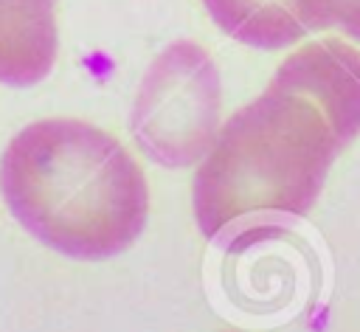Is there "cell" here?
Here are the masks:
<instances>
[{
    "label": "cell",
    "mask_w": 360,
    "mask_h": 332,
    "mask_svg": "<svg viewBox=\"0 0 360 332\" xmlns=\"http://www.w3.org/2000/svg\"><path fill=\"white\" fill-rule=\"evenodd\" d=\"M129 129L158 166H197L222 129V79L211 53L191 42H169L143 70Z\"/></svg>",
    "instance_id": "cell-3"
},
{
    "label": "cell",
    "mask_w": 360,
    "mask_h": 332,
    "mask_svg": "<svg viewBox=\"0 0 360 332\" xmlns=\"http://www.w3.org/2000/svg\"><path fill=\"white\" fill-rule=\"evenodd\" d=\"M202 6L222 34L248 48L281 51L307 34L292 0H202Z\"/></svg>",
    "instance_id": "cell-6"
},
{
    "label": "cell",
    "mask_w": 360,
    "mask_h": 332,
    "mask_svg": "<svg viewBox=\"0 0 360 332\" xmlns=\"http://www.w3.org/2000/svg\"><path fill=\"white\" fill-rule=\"evenodd\" d=\"M0 197L34 239L79 262L129 250L149 219L141 163L82 118H39L11 135L0 155Z\"/></svg>",
    "instance_id": "cell-1"
},
{
    "label": "cell",
    "mask_w": 360,
    "mask_h": 332,
    "mask_svg": "<svg viewBox=\"0 0 360 332\" xmlns=\"http://www.w3.org/2000/svg\"><path fill=\"white\" fill-rule=\"evenodd\" d=\"M340 152L315 101L267 84L222 124L197 163L191 203L200 231L219 239L256 217L309 214Z\"/></svg>",
    "instance_id": "cell-2"
},
{
    "label": "cell",
    "mask_w": 360,
    "mask_h": 332,
    "mask_svg": "<svg viewBox=\"0 0 360 332\" xmlns=\"http://www.w3.org/2000/svg\"><path fill=\"white\" fill-rule=\"evenodd\" d=\"M307 31H340L360 42V0H292Z\"/></svg>",
    "instance_id": "cell-7"
},
{
    "label": "cell",
    "mask_w": 360,
    "mask_h": 332,
    "mask_svg": "<svg viewBox=\"0 0 360 332\" xmlns=\"http://www.w3.org/2000/svg\"><path fill=\"white\" fill-rule=\"evenodd\" d=\"M225 332H236V329H225Z\"/></svg>",
    "instance_id": "cell-8"
},
{
    "label": "cell",
    "mask_w": 360,
    "mask_h": 332,
    "mask_svg": "<svg viewBox=\"0 0 360 332\" xmlns=\"http://www.w3.org/2000/svg\"><path fill=\"white\" fill-rule=\"evenodd\" d=\"M270 87L315 101L340 149L360 135V51L346 39L329 37L301 45L276 68Z\"/></svg>",
    "instance_id": "cell-4"
},
{
    "label": "cell",
    "mask_w": 360,
    "mask_h": 332,
    "mask_svg": "<svg viewBox=\"0 0 360 332\" xmlns=\"http://www.w3.org/2000/svg\"><path fill=\"white\" fill-rule=\"evenodd\" d=\"M59 0H0V84H39L56 62Z\"/></svg>",
    "instance_id": "cell-5"
}]
</instances>
